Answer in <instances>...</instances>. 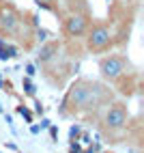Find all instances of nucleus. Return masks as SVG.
I'll use <instances>...</instances> for the list:
<instances>
[{"label":"nucleus","mask_w":144,"mask_h":153,"mask_svg":"<svg viewBox=\"0 0 144 153\" xmlns=\"http://www.w3.org/2000/svg\"><path fill=\"white\" fill-rule=\"evenodd\" d=\"M114 99V91L108 82L90 78H75L69 84L67 93L60 104V114L63 117H90L99 114L106 104Z\"/></svg>","instance_id":"1"},{"label":"nucleus","mask_w":144,"mask_h":153,"mask_svg":"<svg viewBox=\"0 0 144 153\" xmlns=\"http://www.w3.org/2000/svg\"><path fill=\"white\" fill-rule=\"evenodd\" d=\"M84 45L90 54L110 52L114 48V30H112V26L108 22H103V19L92 17V22L86 30V35H84Z\"/></svg>","instance_id":"2"},{"label":"nucleus","mask_w":144,"mask_h":153,"mask_svg":"<svg viewBox=\"0 0 144 153\" xmlns=\"http://www.w3.org/2000/svg\"><path fill=\"white\" fill-rule=\"evenodd\" d=\"M97 69H99V76L103 82L108 84H118L120 78H125L131 74V63L125 54L120 52H110L106 56L99 58L97 63Z\"/></svg>","instance_id":"3"},{"label":"nucleus","mask_w":144,"mask_h":153,"mask_svg":"<svg viewBox=\"0 0 144 153\" xmlns=\"http://www.w3.org/2000/svg\"><path fill=\"white\" fill-rule=\"evenodd\" d=\"M129 125V108L125 101L120 99H112L110 104L103 106L101 112V131L106 134H118Z\"/></svg>","instance_id":"4"},{"label":"nucleus","mask_w":144,"mask_h":153,"mask_svg":"<svg viewBox=\"0 0 144 153\" xmlns=\"http://www.w3.org/2000/svg\"><path fill=\"white\" fill-rule=\"evenodd\" d=\"M60 33L67 41H78V39H84L86 30L92 22L90 11H69L60 15Z\"/></svg>","instance_id":"5"},{"label":"nucleus","mask_w":144,"mask_h":153,"mask_svg":"<svg viewBox=\"0 0 144 153\" xmlns=\"http://www.w3.org/2000/svg\"><path fill=\"white\" fill-rule=\"evenodd\" d=\"M60 50H63V41H58V39H45L43 43L39 48V54H37V63L43 67L47 63H52V60L60 54Z\"/></svg>","instance_id":"6"},{"label":"nucleus","mask_w":144,"mask_h":153,"mask_svg":"<svg viewBox=\"0 0 144 153\" xmlns=\"http://www.w3.org/2000/svg\"><path fill=\"white\" fill-rule=\"evenodd\" d=\"M58 7H60V15L69 11H90L86 0H58Z\"/></svg>","instance_id":"7"},{"label":"nucleus","mask_w":144,"mask_h":153,"mask_svg":"<svg viewBox=\"0 0 144 153\" xmlns=\"http://www.w3.org/2000/svg\"><path fill=\"white\" fill-rule=\"evenodd\" d=\"M37 4L43 9V11H49V13H54V15H60L58 0H37Z\"/></svg>","instance_id":"8"},{"label":"nucleus","mask_w":144,"mask_h":153,"mask_svg":"<svg viewBox=\"0 0 144 153\" xmlns=\"http://www.w3.org/2000/svg\"><path fill=\"white\" fill-rule=\"evenodd\" d=\"M22 86H24V93L28 95V97H35L37 95V88H35V84H32V80H30L28 76L22 80Z\"/></svg>","instance_id":"9"},{"label":"nucleus","mask_w":144,"mask_h":153,"mask_svg":"<svg viewBox=\"0 0 144 153\" xmlns=\"http://www.w3.org/2000/svg\"><path fill=\"white\" fill-rule=\"evenodd\" d=\"M80 134H82V127H80V125H73V127L69 129V140H71V142L78 140V138H80Z\"/></svg>","instance_id":"10"},{"label":"nucleus","mask_w":144,"mask_h":153,"mask_svg":"<svg viewBox=\"0 0 144 153\" xmlns=\"http://www.w3.org/2000/svg\"><path fill=\"white\" fill-rule=\"evenodd\" d=\"M17 112H19L22 117H26V121H28V123H32V112H30L26 106H19V108H17Z\"/></svg>","instance_id":"11"},{"label":"nucleus","mask_w":144,"mask_h":153,"mask_svg":"<svg viewBox=\"0 0 144 153\" xmlns=\"http://www.w3.org/2000/svg\"><path fill=\"white\" fill-rule=\"evenodd\" d=\"M35 74H37V71H35V65H26V76H28V78H32Z\"/></svg>","instance_id":"12"},{"label":"nucleus","mask_w":144,"mask_h":153,"mask_svg":"<svg viewBox=\"0 0 144 153\" xmlns=\"http://www.w3.org/2000/svg\"><path fill=\"white\" fill-rule=\"evenodd\" d=\"M35 106H37V114H43V106H41V104H39V101H37V104H35Z\"/></svg>","instance_id":"13"},{"label":"nucleus","mask_w":144,"mask_h":153,"mask_svg":"<svg viewBox=\"0 0 144 153\" xmlns=\"http://www.w3.org/2000/svg\"><path fill=\"white\" fill-rule=\"evenodd\" d=\"M49 134H52V138H56V134H58V127H49Z\"/></svg>","instance_id":"14"},{"label":"nucleus","mask_w":144,"mask_h":153,"mask_svg":"<svg viewBox=\"0 0 144 153\" xmlns=\"http://www.w3.org/2000/svg\"><path fill=\"white\" fill-rule=\"evenodd\" d=\"M71 153H78V151H73V149H71Z\"/></svg>","instance_id":"15"},{"label":"nucleus","mask_w":144,"mask_h":153,"mask_svg":"<svg viewBox=\"0 0 144 153\" xmlns=\"http://www.w3.org/2000/svg\"><path fill=\"white\" fill-rule=\"evenodd\" d=\"M0 112H2V106H0Z\"/></svg>","instance_id":"16"}]
</instances>
